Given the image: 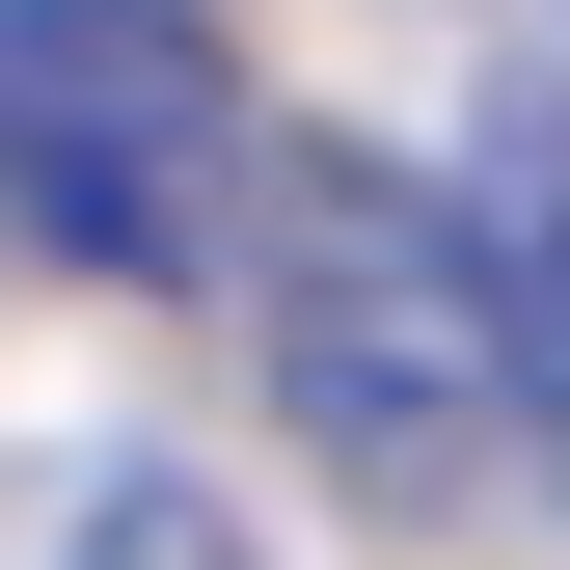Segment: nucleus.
<instances>
[{
  "label": "nucleus",
  "mask_w": 570,
  "mask_h": 570,
  "mask_svg": "<svg viewBox=\"0 0 570 570\" xmlns=\"http://www.w3.org/2000/svg\"><path fill=\"white\" fill-rule=\"evenodd\" d=\"M245 353H272V407H299V462H353L381 517H435L462 462H517L489 435L462 218H435V164H381V136H272V190H245Z\"/></svg>",
  "instance_id": "nucleus-1"
},
{
  "label": "nucleus",
  "mask_w": 570,
  "mask_h": 570,
  "mask_svg": "<svg viewBox=\"0 0 570 570\" xmlns=\"http://www.w3.org/2000/svg\"><path fill=\"white\" fill-rule=\"evenodd\" d=\"M435 218H462V299H489V435L570 489V82H489L462 109Z\"/></svg>",
  "instance_id": "nucleus-3"
},
{
  "label": "nucleus",
  "mask_w": 570,
  "mask_h": 570,
  "mask_svg": "<svg viewBox=\"0 0 570 570\" xmlns=\"http://www.w3.org/2000/svg\"><path fill=\"white\" fill-rule=\"evenodd\" d=\"M245 55L218 0H0V245L109 272V299H190V272H245Z\"/></svg>",
  "instance_id": "nucleus-2"
},
{
  "label": "nucleus",
  "mask_w": 570,
  "mask_h": 570,
  "mask_svg": "<svg viewBox=\"0 0 570 570\" xmlns=\"http://www.w3.org/2000/svg\"><path fill=\"white\" fill-rule=\"evenodd\" d=\"M55 570H272V543H245V517H218L190 462H109V489H82V543H55Z\"/></svg>",
  "instance_id": "nucleus-4"
}]
</instances>
